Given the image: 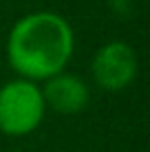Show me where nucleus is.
<instances>
[{
    "label": "nucleus",
    "mask_w": 150,
    "mask_h": 152,
    "mask_svg": "<svg viewBox=\"0 0 150 152\" xmlns=\"http://www.w3.org/2000/svg\"><path fill=\"white\" fill-rule=\"evenodd\" d=\"M73 29L53 11H35L13 24L7 57L22 80L40 82L64 71L73 55Z\"/></svg>",
    "instance_id": "f257e3e1"
},
{
    "label": "nucleus",
    "mask_w": 150,
    "mask_h": 152,
    "mask_svg": "<svg viewBox=\"0 0 150 152\" xmlns=\"http://www.w3.org/2000/svg\"><path fill=\"white\" fill-rule=\"evenodd\" d=\"M93 77L104 91L117 93L137 77V55L126 42H108L93 57Z\"/></svg>",
    "instance_id": "7ed1b4c3"
},
{
    "label": "nucleus",
    "mask_w": 150,
    "mask_h": 152,
    "mask_svg": "<svg viewBox=\"0 0 150 152\" xmlns=\"http://www.w3.org/2000/svg\"><path fill=\"white\" fill-rule=\"evenodd\" d=\"M44 88H42V97H44V106L53 108L55 113L62 115H75L82 113L89 106V86L75 75L69 73H58V75L44 80Z\"/></svg>",
    "instance_id": "20e7f679"
},
{
    "label": "nucleus",
    "mask_w": 150,
    "mask_h": 152,
    "mask_svg": "<svg viewBox=\"0 0 150 152\" xmlns=\"http://www.w3.org/2000/svg\"><path fill=\"white\" fill-rule=\"evenodd\" d=\"M42 88L29 80H13L0 86V132L7 137L31 134L44 119Z\"/></svg>",
    "instance_id": "f03ea898"
}]
</instances>
